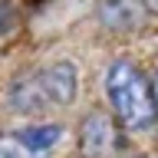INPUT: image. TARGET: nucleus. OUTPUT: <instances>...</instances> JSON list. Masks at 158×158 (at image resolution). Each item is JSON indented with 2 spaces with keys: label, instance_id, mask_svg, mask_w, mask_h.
I'll list each match as a JSON object with an SVG mask.
<instances>
[{
  "label": "nucleus",
  "instance_id": "1",
  "mask_svg": "<svg viewBox=\"0 0 158 158\" xmlns=\"http://www.w3.org/2000/svg\"><path fill=\"white\" fill-rule=\"evenodd\" d=\"M106 89L112 99L118 122L132 132L138 128H152L158 122V106L152 96V82L142 76V69L128 59H115L106 73Z\"/></svg>",
  "mask_w": 158,
  "mask_h": 158
},
{
  "label": "nucleus",
  "instance_id": "2",
  "mask_svg": "<svg viewBox=\"0 0 158 158\" xmlns=\"http://www.w3.org/2000/svg\"><path fill=\"white\" fill-rule=\"evenodd\" d=\"M115 145V132H112V118L106 112H89L79 125V152L86 158H99Z\"/></svg>",
  "mask_w": 158,
  "mask_h": 158
},
{
  "label": "nucleus",
  "instance_id": "3",
  "mask_svg": "<svg viewBox=\"0 0 158 158\" xmlns=\"http://www.w3.org/2000/svg\"><path fill=\"white\" fill-rule=\"evenodd\" d=\"M40 86H43V92H46L49 106H69L73 99H76V66L73 63H53V66H46L43 73H36Z\"/></svg>",
  "mask_w": 158,
  "mask_h": 158
},
{
  "label": "nucleus",
  "instance_id": "4",
  "mask_svg": "<svg viewBox=\"0 0 158 158\" xmlns=\"http://www.w3.org/2000/svg\"><path fill=\"white\" fill-rule=\"evenodd\" d=\"M102 27L115 30V33H125V30L142 27V17H145V7L138 0H99L96 7Z\"/></svg>",
  "mask_w": 158,
  "mask_h": 158
},
{
  "label": "nucleus",
  "instance_id": "5",
  "mask_svg": "<svg viewBox=\"0 0 158 158\" xmlns=\"http://www.w3.org/2000/svg\"><path fill=\"white\" fill-rule=\"evenodd\" d=\"M10 109L30 112V115L49 109V99H46V92H43V86H40L36 76H20L17 82L10 86Z\"/></svg>",
  "mask_w": 158,
  "mask_h": 158
},
{
  "label": "nucleus",
  "instance_id": "6",
  "mask_svg": "<svg viewBox=\"0 0 158 158\" xmlns=\"http://www.w3.org/2000/svg\"><path fill=\"white\" fill-rule=\"evenodd\" d=\"M17 138L33 152V155H43L46 148H53L59 138H63V125H27V128L17 132Z\"/></svg>",
  "mask_w": 158,
  "mask_h": 158
},
{
  "label": "nucleus",
  "instance_id": "7",
  "mask_svg": "<svg viewBox=\"0 0 158 158\" xmlns=\"http://www.w3.org/2000/svg\"><path fill=\"white\" fill-rule=\"evenodd\" d=\"M0 158H36L17 135H0Z\"/></svg>",
  "mask_w": 158,
  "mask_h": 158
},
{
  "label": "nucleus",
  "instance_id": "8",
  "mask_svg": "<svg viewBox=\"0 0 158 158\" xmlns=\"http://www.w3.org/2000/svg\"><path fill=\"white\" fill-rule=\"evenodd\" d=\"M13 23H17V10L10 7L7 0H0V36H3V33H10V30H13Z\"/></svg>",
  "mask_w": 158,
  "mask_h": 158
},
{
  "label": "nucleus",
  "instance_id": "9",
  "mask_svg": "<svg viewBox=\"0 0 158 158\" xmlns=\"http://www.w3.org/2000/svg\"><path fill=\"white\" fill-rule=\"evenodd\" d=\"M142 7L152 10V13H158V0H142Z\"/></svg>",
  "mask_w": 158,
  "mask_h": 158
},
{
  "label": "nucleus",
  "instance_id": "10",
  "mask_svg": "<svg viewBox=\"0 0 158 158\" xmlns=\"http://www.w3.org/2000/svg\"><path fill=\"white\" fill-rule=\"evenodd\" d=\"M152 96H155V106H158V73H155V79H152Z\"/></svg>",
  "mask_w": 158,
  "mask_h": 158
}]
</instances>
